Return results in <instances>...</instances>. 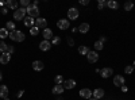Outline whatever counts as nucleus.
Instances as JSON below:
<instances>
[{"label": "nucleus", "mask_w": 135, "mask_h": 100, "mask_svg": "<svg viewBox=\"0 0 135 100\" xmlns=\"http://www.w3.org/2000/svg\"><path fill=\"white\" fill-rule=\"evenodd\" d=\"M0 12H2V9H0Z\"/></svg>", "instance_id": "49530a36"}, {"label": "nucleus", "mask_w": 135, "mask_h": 100, "mask_svg": "<svg viewBox=\"0 0 135 100\" xmlns=\"http://www.w3.org/2000/svg\"><path fill=\"white\" fill-rule=\"evenodd\" d=\"M43 38L46 39V41H49V39H51V38H54V35H53V31L50 30V28H45L43 30Z\"/></svg>", "instance_id": "2eb2a0df"}, {"label": "nucleus", "mask_w": 135, "mask_h": 100, "mask_svg": "<svg viewBox=\"0 0 135 100\" xmlns=\"http://www.w3.org/2000/svg\"><path fill=\"white\" fill-rule=\"evenodd\" d=\"M8 96V88L6 85H0V97L6 99Z\"/></svg>", "instance_id": "a211bd4d"}, {"label": "nucleus", "mask_w": 135, "mask_h": 100, "mask_svg": "<svg viewBox=\"0 0 135 100\" xmlns=\"http://www.w3.org/2000/svg\"><path fill=\"white\" fill-rule=\"evenodd\" d=\"M19 4L22 6V8H27V7L30 6V2H28V0H20Z\"/></svg>", "instance_id": "7c9ffc66"}, {"label": "nucleus", "mask_w": 135, "mask_h": 100, "mask_svg": "<svg viewBox=\"0 0 135 100\" xmlns=\"http://www.w3.org/2000/svg\"><path fill=\"white\" fill-rule=\"evenodd\" d=\"M7 49H8L7 43H6L4 41H0V51H2V53H6V51H7Z\"/></svg>", "instance_id": "a878e982"}, {"label": "nucleus", "mask_w": 135, "mask_h": 100, "mask_svg": "<svg viewBox=\"0 0 135 100\" xmlns=\"http://www.w3.org/2000/svg\"><path fill=\"white\" fill-rule=\"evenodd\" d=\"M30 34H31V35H34V37H37V35L39 34V28H38V27H35V26L31 27V30H30Z\"/></svg>", "instance_id": "bb28decb"}, {"label": "nucleus", "mask_w": 135, "mask_h": 100, "mask_svg": "<svg viewBox=\"0 0 135 100\" xmlns=\"http://www.w3.org/2000/svg\"><path fill=\"white\" fill-rule=\"evenodd\" d=\"M25 14H26V8H18L16 11H14V19L15 20L25 19Z\"/></svg>", "instance_id": "7ed1b4c3"}, {"label": "nucleus", "mask_w": 135, "mask_h": 100, "mask_svg": "<svg viewBox=\"0 0 135 100\" xmlns=\"http://www.w3.org/2000/svg\"><path fill=\"white\" fill-rule=\"evenodd\" d=\"M134 69H135V68H134L132 65H128V66H126V68H124V72H126L127 74H130V73L134 72Z\"/></svg>", "instance_id": "473e14b6"}, {"label": "nucleus", "mask_w": 135, "mask_h": 100, "mask_svg": "<svg viewBox=\"0 0 135 100\" xmlns=\"http://www.w3.org/2000/svg\"><path fill=\"white\" fill-rule=\"evenodd\" d=\"M93 96H95V99H101V97H103L104 96V91L103 89H101V88H97V89H95L93 91Z\"/></svg>", "instance_id": "6ab92c4d"}, {"label": "nucleus", "mask_w": 135, "mask_h": 100, "mask_svg": "<svg viewBox=\"0 0 135 100\" xmlns=\"http://www.w3.org/2000/svg\"><path fill=\"white\" fill-rule=\"evenodd\" d=\"M68 43H69V46H73L74 45V41L72 38H68Z\"/></svg>", "instance_id": "c9c22d12"}, {"label": "nucleus", "mask_w": 135, "mask_h": 100, "mask_svg": "<svg viewBox=\"0 0 135 100\" xmlns=\"http://www.w3.org/2000/svg\"><path fill=\"white\" fill-rule=\"evenodd\" d=\"M120 88H122V91H123V92H127V87L123 85V87H120Z\"/></svg>", "instance_id": "58836bf2"}, {"label": "nucleus", "mask_w": 135, "mask_h": 100, "mask_svg": "<svg viewBox=\"0 0 135 100\" xmlns=\"http://www.w3.org/2000/svg\"><path fill=\"white\" fill-rule=\"evenodd\" d=\"M7 6L11 8V9H18V2H15V0H8L7 2Z\"/></svg>", "instance_id": "4be33fe9"}, {"label": "nucleus", "mask_w": 135, "mask_h": 100, "mask_svg": "<svg viewBox=\"0 0 135 100\" xmlns=\"http://www.w3.org/2000/svg\"><path fill=\"white\" fill-rule=\"evenodd\" d=\"M8 35H9V32H8L7 28H0V38L4 39V38H7Z\"/></svg>", "instance_id": "5701e85b"}, {"label": "nucleus", "mask_w": 135, "mask_h": 100, "mask_svg": "<svg viewBox=\"0 0 135 100\" xmlns=\"http://www.w3.org/2000/svg\"><path fill=\"white\" fill-rule=\"evenodd\" d=\"M105 39H107L105 37H101V38H100V42H105Z\"/></svg>", "instance_id": "79ce46f5"}, {"label": "nucleus", "mask_w": 135, "mask_h": 100, "mask_svg": "<svg viewBox=\"0 0 135 100\" xmlns=\"http://www.w3.org/2000/svg\"><path fill=\"white\" fill-rule=\"evenodd\" d=\"M3 79V76H2V72H0V80H2Z\"/></svg>", "instance_id": "37998d69"}, {"label": "nucleus", "mask_w": 135, "mask_h": 100, "mask_svg": "<svg viewBox=\"0 0 135 100\" xmlns=\"http://www.w3.org/2000/svg\"><path fill=\"white\" fill-rule=\"evenodd\" d=\"M92 95H93V92L89 89V88H84V89L80 91V96L84 97V99H88V100H89V97H91Z\"/></svg>", "instance_id": "1a4fd4ad"}, {"label": "nucleus", "mask_w": 135, "mask_h": 100, "mask_svg": "<svg viewBox=\"0 0 135 100\" xmlns=\"http://www.w3.org/2000/svg\"><path fill=\"white\" fill-rule=\"evenodd\" d=\"M46 25H47L46 19H43V18L35 19V27H38V28H46Z\"/></svg>", "instance_id": "0eeeda50"}, {"label": "nucleus", "mask_w": 135, "mask_h": 100, "mask_svg": "<svg viewBox=\"0 0 135 100\" xmlns=\"http://www.w3.org/2000/svg\"><path fill=\"white\" fill-rule=\"evenodd\" d=\"M105 6H107L105 0H99V3H97V8H99V9H103Z\"/></svg>", "instance_id": "c85d7f7f"}, {"label": "nucleus", "mask_w": 135, "mask_h": 100, "mask_svg": "<svg viewBox=\"0 0 135 100\" xmlns=\"http://www.w3.org/2000/svg\"><path fill=\"white\" fill-rule=\"evenodd\" d=\"M86 58H88V61L91 62V64H95L99 60V54H97V51H89L86 54Z\"/></svg>", "instance_id": "423d86ee"}, {"label": "nucleus", "mask_w": 135, "mask_h": 100, "mask_svg": "<svg viewBox=\"0 0 135 100\" xmlns=\"http://www.w3.org/2000/svg\"><path fill=\"white\" fill-rule=\"evenodd\" d=\"M6 4H7V2H4V0H2V2H0V6H2V7L6 6Z\"/></svg>", "instance_id": "ea45409f"}, {"label": "nucleus", "mask_w": 135, "mask_h": 100, "mask_svg": "<svg viewBox=\"0 0 135 100\" xmlns=\"http://www.w3.org/2000/svg\"><path fill=\"white\" fill-rule=\"evenodd\" d=\"M14 51H15L14 46H8V49H7V53H8V54H12Z\"/></svg>", "instance_id": "f704fd0d"}, {"label": "nucleus", "mask_w": 135, "mask_h": 100, "mask_svg": "<svg viewBox=\"0 0 135 100\" xmlns=\"http://www.w3.org/2000/svg\"><path fill=\"white\" fill-rule=\"evenodd\" d=\"M64 89H65V88H64V85H55L54 88H53V93L54 95H61L62 92H64Z\"/></svg>", "instance_id": "aec40b11"}, {"label": "nucleus", "mask_w": 135, "mask_h": 100, "mask_svg": "<svg viewBox=\"0 0 135 100\" xmlns=\"http://www.w3.org/2000/svg\"><path fill=\"white\" fill-rule=\"evenodd\" d=\"M23 20H25V26H27V27H34V26H35V19H32L30 16L25 18Z\"/></svg>", "instance_id": "dca6fc26"}, {"label": "nucleus", "mask_w": 135, "mask_h": 100, "mask_svg": "<svg viewBox=\"0 0 135 100\" xmlns=\"http://www.w3.org/2000/svg\"><path fill=\"white\" fill-rule=\"evenodd\" d=\"M26 12H27L28 16L32 18V19H38V18H39V9H38V6L30 4V6L26 8Z\"/></svg>", "instance_id": "f257e3e1"}, {"label": "nucleus", "mask_w": 135, "mask_h": 100, "mask_svg": "<svg viewBox=\"0 0 135 100\" xmlns=\"http://www.w3.org/2000/svg\"><path fill=\"white\" fill-rule=\"evenodd\" d=\"M124 83H126V80H124V77H123V76H115L114 77V84L116 87H123Z\"/></svg>", "instance_id": "9d476101"}, {"label": "nucleus", "mask_w": 135, "mask_h": 100, "mask_svg": "<svg viewBox=\"0 0 135 100\" xmlns=\"http://www.w3.org/2000/svg\"><path fill=\"white\" fill-rule=\"evenodd\" d=\"M132 66H134V68H135V61H134V65H132Z\"/></svg>", "instance_id": "a18cd8bd"}, {"label": "nucleus", "mask_w": 135, "mask_h": 100, "mask_svg": "<svg viewBox=\"0 0 135 100\" xmlns=\"http://www.w3.org/2000/svg\"><path fill=\"white\" fill-rule=\"evenodd\" d=\"M78 15H80V12H78V9L74 8V7H72L69 11H68V18H69L70 20H76L78 18Z\"/></svg>", "instance_id": "20e7f679"}, {"label": "nucleus", "mask_w": 135, "mask_h": 100, "mask_svg": "<svg viewBox=\"0 0 135 100\" xmlns=\"http://www.w3.org/2000/svg\"><path fill=\"white\" fill-rule=\"evenodd\" d=\"M80 4L86 6V4H89V0H80Z\"/></svg>", "instance_id": "e433bc0d"}, {"label": "nucleus", "mask_w": 135, "mask_h": 100, "mask_svg": "<svg viewBox=\"0 0 135 100\" xmlns=\"http://www.w3.org/2000/svg\"><path fill=\"white\" fill-rule=\"evenodd\" d=\"M78 31H80L81 34H86V32L89 31V25L88 23H81L80 26H78Z\"/></svg>", "instance_id": "f3484780"}, {"label": "nucleus", "mask_w": 135, "mask_h": 100, "mask_svg": "<svg viewBox=\"0 0 135 100\" xmlns=\"http://www.w3.org/2000/svg\"><path fill=\"white\" fill-rule=\"evenodd\" d=\"M70 26V22H68V19H60L57 22V27L60 30H68Z\"/></svg>", "instance_id": "39448f33"}, {"label": "nucleus", "mask_w": 135, "mask_h": 100, "mask_svg": "<svg viewBox=\"0 0 135 100\" xmlns=\"http://www.w3.org/2000/svg\"><path fill=\"white\" fill-rule=\"evenodd\" d=\"M112 73H114V70H112L111 68L101 69V77H103V79H108L109 76H112Z\"/></svg>", "instance_id": "4468645a"}, {"label": "nucleus", "mask_w": 135, "mask_h": 100, "mask_svg": "<svg viewBox=\"0 0 135 100\" xmlns=\"http://www.w3.org/2000/svg\"><path fill=\"white\" fill-rule=\"evenodd\" d=\"M78 53L83 54V55H86V54L89 53V49H88L86 46H80V47H78Z\"/></svg>", "instance_id": "b1692460"}, {"label": "nucleus", "mask_w": 135, "mask_h": 100, "mask_svg": "<svg viewBox=\"0 0 135 100\" xmlns=\"http://www.w3.org/2000/svg\"><path fill=\"white\" fill-rule=\"evenodd\" d=\"M23 96V91H19V93H18V97H22Z\"/></svg>", "instance_id": "a19ab883"}, {"label": "nucleus", "mask_w": 135, "mask_h": 100, "mask_svg": "<svg viewBox=\"0 0 135 100\" xmlns=\"http://www.w3.org/2000/svg\"><path fill=\"white\" fill-rule=\"evenodd\" d=\"M89 100H97V99H95V97H92V99H89Z\"/></svg>", "instance_id": "c03bdc74"}, {"label": "nucleus", "mask_w": 135, "mask_h": 100, "mask_svg": "<svg viewBox=\"0 0 135 100\" xmlns=\"http://www.w3.org/2000/svg\"><path fill=\"white\" fill-rule=\"evenodd\" d=\"M107 7L111 8V9H118L119 8V3L115 2V0H109V2H107Z\"/></svg>", "instance_id": "412c9836"}, {"label": "nucleus", "mask_w": 135, "mask_h": 100, "mask_svg": "<svg viewBox=\"0 0 135 100\" xmlns=\"http://www.w3.org/2000/svg\"><path fill=\"white\" fill-rule=\"evenodd\" d=\"M12 41H15V42H23L26 38H25V34L22 31H19V30H14V31H11L9 32V35H8Z\"/></svg>", "instance_id": "f03ea898"}, {"label": "nucleus", "mask_w": 135, "mask_h": 100, "mask_svg": "<svg viewBox=\"0 0 135 100\" xmlns=\"http://www.w3.org/2000/svg\"><path fill=\"white\" fill-rule=\"evenodd\" d=\"M43 68H45V64L42 62V61H34L32 62V69L34 70H43Z\"/></svg>", "instance_id": "f8f14e48"}, {"label": "nucleus", "mask_w": 135, "mask_h": 100, "mask_svg": "<svg viewBox=\"0 0 135 100\" xmlns=\"http://www.w3.org/2000/svg\"><path fill=\"white\" fill-rule=\"evenodd\" d=\"M7 12H8V9H7V8H3V9H2V14H3V15H6Z\"/></svg>", "instance_id": "4c0bfd02"}, {"label": "nucleus", "mask_w": 135, "mask_h": 100, "mask_svg": "<svg viewBox=\"0 0 135 100\" xmlns=\"http://www.w3.org/2000/svg\"><path fill=\"white\" fill-rule=\"evenodd\" d=\"M9 61H11V54H8L7 51L2 53V55H0V62L4 65V64H8Z\"/></svg>", "instance_id": "9b49d317"}, {"label": "nucleus", "mask_w": 135, "mask_h": 100, "mask_svg": "<svg viewBox=\"0 0 135 100\" xmlns=\"http://www.w3.org/2000/svg\"><path fill=\"white\" fill-rule=\"evenodd\" d=\"M132 8H134V3H132V2H127V3L124 4V9H126V11H131Z\"/></svg>", "instance_id": "c756f323"}, {"label": "nucleus", "mask_w": 135, "mask_h": 100, "mask_svg": "<svg viewBox=\"0 0 135 100\" xmlns=\"http://www.w3.org/2000/svg\"><path fill=\"white\" fill-rule=\"evenodd\" d=\"M50 47H51V43H50L49 41H46V39H43V41L39 43V49H41L42 51H47V50H50Z\"/></svg>", "instance_id": "6e6552de"}, {"label": "nucleus", "mask_w": 135, "mask_h": 100, "mask_svg": "<svg viewBox=\"0 0 135 100\" xmlns=\"http://www.w3.org/2000/svg\"><path fill=\"white\" fill-rule=\"evenodd\" d=\"M8 31H14L15 30V23L14 22H7V27H6Z\"/></svg>", "instance_id": "cd10ccee"}, {"label": "nucleus", "mask_w": 135, "mask_h": 100, "mask_svg": "<svg viewBox=\"0 0 135 100\" xmlns=\"http://www.w3.org/2000/svg\"><path fill=\"white\" fill-rule=\"evenodd\" d=\"M64 88L65 89H73V88L76 87V81L74 80H66V81H64Z\"/></svg>", "instance_id": "ddd939ff"}, {"label": "nucleus", "mask_w": 135, "mask_h": 100, "mask_svg": "<svg viewBox=\"0 0 135 100\" xmlns=\"http://www.w3.org/2000/svg\"><path fill=\"white\" fill-rule=\"evenodd\" d=\"M60 42H61V38H60V37H54V38H53V42H51V45H58Z\"/></svg>", "instance_id": "72a5a7b5"}, {"label": "nucleus", "mask_w": 135, "mask_h": 100, "mask_svg": "<svg viewBox=\"0 0 135 100\" xmlns=\"http://www.w3.org/2000/svg\"><path fill=\"white\" fill-rule=\"evenodd\" d=\"M103 42H100V41H97V42H95V49L96 50H101V49H103Z\"/></svg>", "instance_id": "2f4dec72"}, {"label": "nucleus", "mask_w": 135, "mask_h": 100, "mask_svg": "<svg viewBox=\"0 0 135 100\" xmlns=\"http://www.w3.org/2000/svg\"><path fill=\"white\" fill-rule=\"evenodd\" d=\"M54 81H55V85H62V84H64V77L58 74V76H55Z\"/></svg>", "instance_id": "393cba45"}]
</instances>
